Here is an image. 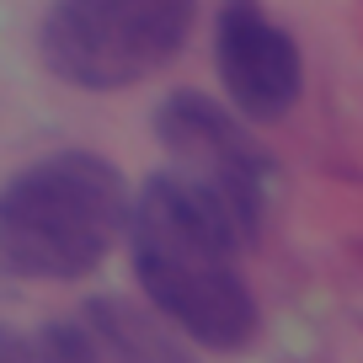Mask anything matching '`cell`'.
<instances>
[{
    "label": "cell",
    "instance_id": "obj_4",
    "mask_svg": "<svg viewBox=\"0 0 363 363\" xmlns=\"http://www.w3.org/2000/svg\"><path fill=\"white\" fill-rule=\"evenodd\" d=\"M155 139L171 155L166 166L171 177L182 187H193L214 214H225V225L251 246L267 219V177H272L267 150L251 139V128L198 91H177L155 113Z\"/></svg>",
    "mask_w": 363,
    "mask_h": 363
},
{
    "label": "cell",
    "instance_id": "obj_2",
    "mask_svg": "<svg viewBox=\"0 0 363 363\" xmlns=\"http://www.w3.org/2000/svg\"><path fill=\"white\" fill-rule=\"evenodd\" d=\"M128 182L86 150H65L0 187V267L69 284L102 267L128 225Z\"/></svg>",
    "mask_w": 363,
    "mask_h": 363
},
{
    "label": "cell",
    "instance_id": "obj_6",
    "mask_svg": "<svg viewBox=\"0 0 363 363\" xmlns=\"http://www.w3.org/2000/svg\"><path fill=\"white\" fill-rule=\"evenodd\" d=\"M75 363H193L182 331L160 310H145L123 294H96L65 315Z\"/></svg>",
    "mask_w": 363,
    "mask_h": 363
},
{
    "label": "cell",
    "instance_id": "obj_1",
    "mask_svg": "<svg viewBox=\"0 0 363 363\" xmlns=\"http://www.w3.org/2000/svg\"><path fill=\"white\" fill-rule=\"evenodd\" d=\"M128 246L150 305L203 347L235 352L257 331V299L240 278L246 240L225 225V214L182 187L171 171H155L145 193L128 203Z\"/></svg>",
    "mask_w": 363,
    "mask_h": 363
},
{
    "label": "cell",
    "instance_id": "obj_3",
    "mask_svg": "<svg viewBox=\"0 0 363 363\" xmlns=\"http://www.w3.org/2000/svg\"><path fill=\"white\" fill-rule=\"evenodd\" d=\"M198 0H54L43 65L80 91H118L155 75L193 27Z\"/></svg>",
    "mask_w": 363,
    "mask_h": 363
},
{
    "label": "cell",
    "instance_id": "obj_5",
    "mask_svg": "<svg viewBox=\"0 0 363 363\" xmlns=\"http://www.w3.org/2000/svg\"><path fill=\"white\" fill-rule=\"evenodd\" d=\"M214 59L230 102L257 123H272L299 102V48L257 0H225L214 22Z\"/></svg>",
    "mask_w": 363,
    "mask_h": 363
},
{
    "label": "cell",
    "instance_id": "obj_7",
    "mask_svg": "<svg viewBox=\"0 0 363 363\" xmlns=\"http://www.w3.org/2000/svg\"><path fill=\"white\" fill-rule=\"evenodd\" d=\"M0 363H75L69 326L65 320H43L33 331H16L0 315Z\"/></svg>",
    "mask_w": 363,
    "mask_h": 363
}]
</instances>
